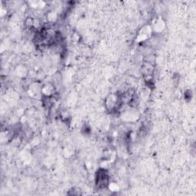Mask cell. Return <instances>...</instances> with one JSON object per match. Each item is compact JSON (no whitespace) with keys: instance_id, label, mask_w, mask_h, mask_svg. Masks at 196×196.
<instances>
[{"instance_id":"8992f818","label":"cell","mask_w":196,"mask_h":196,"mask_svg":"<svg viewBox=\"0 0 196 196\" xmlns=\"http://www.w3.org/2000/svg\"><path fill=\"white\" fill-rule=\"evenodd\" d=\"M108 188L112 191H117L119 190V187H118V185L116 183H110L108 185Z\"/></svg>"},{"instance_id":"7a4b0ae2","label":"cell","mask_w":196,"mask_h":196,"mask_svg":"<svg viewBox=\"0 0 196 196\" xmlns=\"http://www.w3.org/2000/svg\"><path fill=\"white\" fill-rule=\"evenodd\" d=\"M151 31H152V29L149 26H144L143 28H142L137 35L138 42H143V41H146V39H149V35L151 34Z\"/></svg>"},{"instance_id":"277c9868","label":"cell","mask_w":196,"mask_h":196,"mask_svg":"<svg viewBox=\"0 0 196 196\" xmlns=\"http://www.w3.org/2000/svg\"><path fill=\"white\" fill-rule=\"evenodd\" d=\"M164 29V23L162 20H158L155 23L154 29L156 32H162V30Z\"/></svg>"},{"instance_id":"6da1fadb","label":"cell","mask_w":196,"mask_h":196,"mask_svg":"<svg viewBox=\"0 0 196 196\" xmlns=\"http://www.w3.org/2000/svg\"><path fill=\"white\" fill-rule=\"evenodd\" d=\"M96 185L97 188L104 189L108 187L109 185V176L107 174V170L101 168L99 171H97L96 176Z\"/></svg>"},{"instance_id":"3957f363","label":"cell","mask_w":196,"mask_h":196,"mask_svg":"<svg viewBox=\"0 0 196 196\" xmlns=\"http://www.w3.org/2000/svg\"><path fill=\"white\" fill-rule=\"evenodd\" d=\"M54 87L52 84H46V85L43 86L42 88V94H43L44 97H51L52 94L54 93Z\"/></svg>"},{"instance_id":"5b68a950","label":"cell","mask_w":196,"mask_h":196,"mask_svg":"<svg viewBox=\"0 0 196 196\" xmlns=\"http://www.w3.org/2000/svg\"><path fill=\"white\" fill-rule=\"evenodd\" d=\"M56 19H57V15H56L55 12H50L48 14V19L51 22H54L56 20Z\"/></svg>"}]
</instances>
